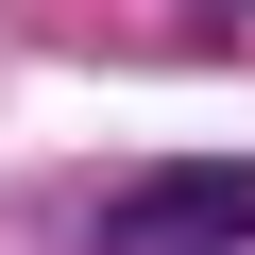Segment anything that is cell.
Returning <instances> with one entry per match:
<instances>
[{"mask_svg": "<svg viewBox=\"0 0 255 255\" xmlns=\"http://www.w3.org/2000/svg\"><path fill=\"white\" fill-rule=\"evenodd\" d=\"M85 238H255V170H119L102 204H85Z\"/></svg>", "mask_w": 255, "mask_h": 255, "instance_id": "obj_1", "label": "cell"}]
</instances>
